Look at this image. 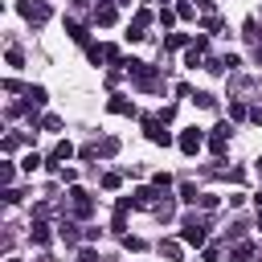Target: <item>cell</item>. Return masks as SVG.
Wrapping results in <instances>:
<instances>
[{
	"mask_svg": "<svg viewBox=\"0 0 262 262\" xmlns=\"http://www.w3.org/2000/svg\"><path fill=\"white\" fill-rule=\"evenodd\" d=\"M41 164H45V156H37V151H29V156L20 160V168H25V172H37Z\"/></svg>",
	"mask_w": 262,
	"mask_h": 262,
	"instance_id": "d4e9b609",
	"label": "cell"
},
{
	"mask_svg": "<svg viewBox=\"0 0 262 262\" xmlns=\"http://www.w3.org/2000/svg\"><path fill=\"white\" fill-rule=\"evenodd\" d=\"M192 102H196L201 111H213V106H217V98H213V94H205V90H196V94H192Z\"/></svg>",
	"mask_w": 262,
	"mask_h": 262,
	"instance_id": "cb8c5ba5",
	"label": "cell"
},
{
	"mask_svg": "<svg viewBox=\"0 0 262 262\" xmlns=\"http://www.w3.org/2000/svg\"><path fill=\"white\" fill-rule=\"evenodd\" d=\"M217 201H221V196H213V192H201V201H196V205H201V209H217Z\"/></svg>",
	"mask_w": 262,
	"mask_h": 262,
	"instance_id": "8d00e7d4",
	"label": "cell"
},
{
	"mask_svg": "<svg viewBox=\"0 0 262 262\" xmlns=\"http://www.w3.org/2000/svg\"><path fill=\"white\" fill-rule=\"evenodd\" d=\"M151 213H156L160 221H172V213H176V201H172V196H164V201H160V205H156Z\"/></svg>",
	"mask_w": 262,
	"mask_h": 262,
	"instance_id": "ffe728a7",
	"label": "cell"
},
{
	"mask_svg": "<svg viewBox=\"0 0 262 262\" xmlns=\"http://www.w3.org/2000/svg\"><path fill=\"white\" fill-rule=\"evenodd\" d=\"M119 184H123V176H119V172H102V188H106V192H115Z\"/></svg>",
	"mask_w": 262,
	"mask_h": 262,
	"instance_id": "83f0119b",
	"label": "cell"
},
{
	"mask_svg": "<svg viewBox=\"0 0 262 262\" xmlns=\"http://www.w3.org/2000/svg\"><path fill=\"white\" fill-rule=\"evenodd\" d=\"M135 25L147 29V25H151V8H135Z\"/></svg>",
	"mask_w": 262,
	"mask_h": 262,
	"instance_id": "d590c367",
	"label": "cell"
},
{
	"mask_svg": "<svg viewBox=\"0 0 262 262\" xmlns=\"http://www.w3.org/2000/svg\"><path fill=\"white\" fill-rule=\"evenodd\" d=\"M156 119H160V123H172V119H176V106H160V115H156Z\"/></svg>",
	"mask_w": 262,
	"mask_h": 262,
	"instance_id": "ab89813d",
	"label": "cell"
},
{
	"mask_svg": "<svg viewBox=\"0 0 262 262\" xmlns=\"http://www.w3.org/2000/svg\"><path fill=\"white\" fill-rule=\"evenodd\" d=\"M119 20V12H115V4H98L94 8V25H102V29H111Z\"/></svg>",
	"mask_w": 262,
	"mask_h": 262,
	"instance_id": "30bf717a",
	"label": "cell"
},
{
	"mask_svg": "<svg viewBox=\"0 0 262 262\" xmlns=\"http://www.w3.org/2000/svg\"><path fill=\"white\" fill-rule=\"evenodd\" d=\"M16 12H20L29 25H45V20H49V4H45V0H20Z\"/></svg>",
	"mask_w": 262,
	"mask_h": 262,
	"instance_id": "3957f363",
	"label": "cell"
},
{
	"mask_svg": "<svg viewBox=\"0 0 262 262\" xmlns=\"http://www.w3.org/2000/svg\"><path fill=\"white\" fill-rule=\"evenodd\" d=\"M78 262H98V250H94V246H86V250H78Z\"/></svg>",
	"mask_w": 262,
	"mask_h": 262,
	"instance_id": "74e56055",
	"label": "cell"
},
{
	"mask_svg": "<svg viewBox=\"0 0 262 262\" xmlns=\"http://www.w3.org/2000/svg\"><path fill=\"white\" fill-rule=\"evenodd\" d=\"M151 184H156V188H164V192H168V188H172V176H168V172H156V176H151Z\"/></svg>",
	"mask_w": 262,
	"mask_h": 262,
	"instance_id": "836d02e7",
	"label": "cell"
},
{
	"mask_svg": "<svg viewBox=\"0 0 262 262\" xmlns=\"http://www.w3.org/2000/svg\"><path fill=\"white\" fill-rule=\"evenodd\" d=\"M229 119H233V123H242V119H250V106H246L242 98H229Z\"/></svg>",
	"mask_w": 262,
	"mask_h": 262,
	"instance_id": "ac0fdd59",
	"label": "cell"
},
{
	"mask_svg": "<svg viewBox=\"0 0 262 262\" xmlns=\"http://www.w3.org/2000/svg\"><path fill=\"white\" fill-rule=\"evenodd\" d=\"M57 176H61L66 184H74V180H78V172H74V168H57Z\"/></svg>",
	"mask_w": 262,
	"mask_h": 262,
	"instance_id": "b9f144b4",
	"label": "cell"
},
{
	"mask_svg": "<svg viewBox=\"0 0 262 262\" xmlns=\"http://www.w3.org/2000/svg\"><path fill=\"white\" fill-rule=\"evenodd\" d=\"M250 258H254V242H246V237H242V242H233L229 262H250Z\"/></svg>",
	"mask_w": 262,
	"mask_h": 262,
	"instance_id": "7c38bea8",
	"label": "cell"
},
{
	"mask_svg": "<svg viewBox=\"0 0 262 262\" xmlns=\"http://www.w3.org/2000/svg\"><path fill=\"white\" fill-rule=\"evenodd\" d=\"M70 156H74V143H70V139H61V143L49 151V164H61V160H70Z\"/></svg>",
	"mask_w": 262,
	"mask_h": 262,
	"instance_id": "2e32d148",
	"label": "cell"
},
{
	"mask_svg": "<svg viewBox=\"0 0 262 262\" xmlns=\"http://www.w3.org/2000/svg\"><path fill=\"white\" fill-rule=\"evenodd\" d=\"M12 176H16V168H12V164H8V160H4V164H0V184H4V188H8V184H12Z\"/></svg>",
	"mask_w": 262,
	"mask_h": 262,
	"instance_id": "4dcf8cb0",
	"label": "cell"
},
{
	"mask_svg": "<svg viewBox=\"0 0 262 262\" xmlns=\"http://www.w3.org/2000/svg\"><path fill=\"white\" fill-rule=\"evenodd\" d=\"M29 237H33L37 246H49V242H53V233H49L45 221H33V225H29Z\"/></svg>",
	"mask_w": 262,
	"mask_h": 262,
	"instance_id": "4fadbf2b",
	"label": "cell"
},
{
	"mask_svg": "<svg viewBox=\"0 0 262 262\" xmlns=\"http://www.w3.org/2000/svg\"><path fill=\"white\" fill-rule=\"evenodd\" d=\"M66 33H70V41H78V45H90V29H86L82 20H66Z\"/></svg>",
	"mask_w": 262,
	"mask_h": 262,
	"instance_id": "8fae6325",
	"label": "cell"
},
{
	"mask_svg": "<svg viewBox=\"0 0 262 262\" xmlns=\"http://www.w3.org/2000/svg\"><path fill=\"white\" fill-rule=\"evenodd\" d=\"M61 237H66V246H78V237H82V233H78V225H74V221H61Z\"/></svg>",
	"mask_w": 262,
	"mask_h": 262,
	"instance_id": "7402d4cb",
	"label": "cell"
},
{
	"mask_svg": "<svg viewBox=\"0 0 262 262\" xmlns=\"http://www.w3.org/2000/svg\"><path fill=\"white\" fill-rule=\"evenodd\" d=\"M160 192H164V188H156V184H139V188L131 192V201H135V209H156V205H160Z\"/></svg>",
	"mask_w": 262,
	"mask_h": 262,
	"instance_id": "52a82bcc",
	"label": "cell"
},
{
	"mask_svg": "<svg viewBox=\"0 0 262 262\" xmlns=\"http://www.w3.org/2000/svg\"><path fill=\"white\" fill-rule=\"evenodd\" d=\"M41 127H45V131H61V115H45Z\"/></svg>",
	"mask_w": 262,
	"mask_h": 262,
	"instance_id": "d6a6232c",
	"label": "cell"
},
{
	"mask_svg": "<svg viewBox=\"0 0 262 262\" xmlns=\"http://www.w3.org/2000/svg\"><path fill=\"white\" fill-rule=\"evenodd\" d=\"M70 213H74L78 221H86V217L94 213V201H90V192H86V188H78V184L70 188Z\"/></svg>",
	"mask_w": 262,
	"mask_h": 262,
	"instance_id": "277c9868",
	"label": "cell"
},
{
	"mask_svg": "<svg viewBox=\"0 0 262 262\" xmlns=\"http://www.w3.org/2000/svg\"><path fill=\"white\" fill-rule=\"evenodd\" d=\"M123 37H127V41H143V37H147V33H143V25H135V20H131V25H127V33H123Z\"/></svg>",
	"mask_w": 262,
	"mask_h": 262,
	"instance_id": "f1b7e54d",
	"label": "cell"
},
{
	"mask_svg": "<svg viewBox=\"0 0 262 262\" xmlns=\"http://www.w3.org/2000/svg\"><path fill=\"white\" fill-rule=\"evenodd\" d=\"M156 20H160L164 29H172V25H176V12H172V8H160V16H156Z\"/></svg>",
	"mask_w": 262,
	"mask_h": 262,
	"instance_id": "1f68e13d",
	"label": "cell"
},
{
	"mask_svg": "<svg viewBox=\"0 0 262 262\" xmlns=\"http://www.w3.org/2000/svg\"><path fill=\"white\" fill-rule=\"evenodd\" d=\"M106 111H111V115H135V102H131L127 94H111V98H106Z\"/></svg>",
	"mask_w": 262,
	"mask_h": 262,
	"instance_id": "9c48e42d",
	"label": "cell"
},
{
	"mask_svg": "<svg viewBox=\"0 0 262 262\" xmlns=\"http://www.w3.org/2000/svg\"><path fill=\"white\" fill-rule=\"evenodd\" d=\"M242 29H246V37H250V41H258V20H254V16H250Z\"/></svg>",
	"mask_w": 262,
	"mask_h": 262,
	"instance_id": "f35d334b",
	"label": "cell"
},
{
	"mask_svg": "<svg viewBox=\"0 0 262 262\" xmlns=\"http://www.w3.org/2000/svg\"><path fill=\"white\" fill-rule=\"evenodd\" d=\"M25 102H29V106H45V102H49L45 86H25Z\"/></svg>",
	"mask_w": 262,
	"mask_h": 262,
	"instance_id": "9a60e30c",
	"label": "cell"
},
{
	"mask_svg": "<svg viewBox=\"0 0 262 262\" xmlns=\"http://www.w3.org/2000/svg\"><path fill=\"white\" fill-rule=\"evenodd\" d=\"M143 135H147V139H151L156 147H168V143H176V139H172V135L164 131V123H160L156 115H147V119H143Z\"/></svg>",
	"mask_w": 262,
	"mask_h": 262,
	"instance_id": "5b68a950",
	"label": "cell"
},
{
	"mask_svg": "<svg viewBox=\"0 0 262 262\" xmlns=\"http://www.w3.org/2000/svg\"><path fill=\"white\" fill-rule=\"evenodd\" d=\"M201 61H205V53H201L196 45H188V49H184V66H188V70H196Z\"/></svg>",
	"mask_w": 262,
	"mask_h": 262,
	"instance_id": "44dd1931",
	"label": "cell"
},
{
	"mask_svg": "<svg viewBox=\"0 0 262 262\" xmlns=\"http://www.w3.org/2000/svg\"><path fill=\"white\" fill-rule=\"evenodd\" d=\"M205 147H209L213 156H225V147H229V123H217V127L209 131V139H205Z\"/></svg>",
	"mask_w": 262,
	"mask_h": 262,
	"instance_id": "8992f818",
	"label": "cell"
},
{
	"mask_svg": "<svg viewBox=\"0 0 262 262\" xmlns=\"http://www.w3.org/2000/svg\"><path fill=\"white\" fill-rule=\"evenodd\" d=\"M160 258H168V262H180V258H184V250H180V242H172V237H164V242H160Z\"/></svg>",
	"mask_w": 262,
	"mask_h": 262,
	"instance_id": "5bb4252c",
	"label": "cell"
},
{
	"mask_svg": "<svg viewBox=\"0 0 262 262\" xmlns=\"http://www.w3.org/2000/svg\"><path fill=\"white\" fill-rule=\"evenodd\" d=\"M123 250L139 254V250H147V242H143V237H131V233H123Z\"/></svg>",
	"mask_w": 262,
	"mask_h": 262,
	"instance_id": "4316f807",
	"label": "cell"
},
{
	"mask_svg": "<svg viewBox=\"0 0 262 262\" xmlns=\"http://www.w3.org/2000/svg\"><path fill=\"white\" fill-rule=\"evenodd\" d=\"M201 258H205V262H221V250H217V246H205V254H201Z\"/></svg>",
	"mask_w": 262,
	"mask_h": 262,
	"instance_id": "60d3db41",
	"label": "cell"
},
{
	"mask_svg": "<svg viewBox=\"0 0 262 262\" xmlns=\"http://www.w3.org/2000/svg\"><path fill=\"white\" fill-rule=\"evenodd\" d=\"M258 229H262V205H258Z\"/></svg>",
	"mask_w": 262,
	"mask_h": 262,
	"instance_id": "bcb514c9",
	"label": "cell"
},
{
	"mask_svg": "<svg viewBox=\"0 0 262 262\" xmlns=\"http://www.w3.org/2000/svg\"><path fill=\"white\" fill-rule=\"evenodd\" d=\"M180 242L192 246V250H205V242H209V225H205V217L188 213V217L180 221Z\"/></svg>",
	"mask_w": 262,
	"mask_h": 262,
	"instance_id": "6da1fadb",
	"label": "cell"
},
{
	"mask_svg": "<svg viewBox=\"0 0 262 262\" xmlns=\"http://www.w3.org/2000/svg\"><path fill=\"white\" fill-rule=\"evenodd\" d=\"M160 4H164V8H168V0H160Z\"/></svg>",
	"mask_w": 262,
	"mask_h": 262,
	"instance_id": "c3c4849f",
	"label": "cell"
},
{
	"mask_svg": "<svg viewBox=\"0 0 262 262\" xmlns=\"http://www.w3.org/2000/svg\"><path fill=\"white\" fill-rule=\"evenodd\" d=\"M258 172H262V156H258Z\"/></svg>",
	"mask_w": 262,
	"mask_h": 262,
	"instance_id": "7dc6e473",
	"label": "cell"
},
{
	"mask_svg": "<svg viewBox=\"0 0 262 262\" xmlns=\"http://www.w3.org/2000/svg\"><path fill=\"white\" fill-rule=\"evenodd\" d=\"M180 201H184V205H196V201H201L196 184H180Z\"/></svg>",
	"mask_w": 262,
	"mask_h": 262,
	"instance_id": "484cf974",
	"label": "cell"
},
{
	"mask_svg": "<svg viewBox=\"0 0 262 262\" xmlns=\"http://www.w3.org/2000/svg\"><path fill=\"white\" fill-rule=\"evenodd\" d=\"M205 70L209 74H225V57H205Z\"/></svg>",
	"mask_w": 262,
	"mask_h": 262,
	"instance_id": "f546056e",
	"label": "cell"
},
{
	"mask_svg": "<svg viewBox=\"0 0 262 262\" xmlns=\"http://www.w3.org/2000/svg\"><path fill=\"white\" fill-rule=\"evenodd\" d=\"M196 8L201 12H213V0H196Z\"/></svg>",
	"mask_w": 262,
	"mask_h": 262,
	"instance_id": "f6af8a7d",
	"label": "cell"
},
{
	"mask_svg": "<svg viewBox=\"0 0 262 262\" xmlns=\"http://www.w3.org/2000/svg\"><path fill=\"white\" fill-rule=\"evenodd\" d=\"M86 57L98 66V61H123L119 57V45H86Z\"/></svg>",
	"mask_w": 262,
	"mask_h": 262,
	"instance_id": "ba28073f",
	"label": "cell"
},
{
	"mask_svg": "<svg viewBox=\"0 0 262 262\" xmlns=\"http://www.w3.org/2000/svg\"><path fill=\"white\" fill-rule=\"evenodd\" d=\"M176 16H180V20H192V4L180 0V4H176Z\"/></svg>",
	"mask_w": 262,
	"mask_h": 262,
	"instance_id": "e575fe53",
	"label": "cell"
},
{
	"mask_svg": "<svg viewBox=\"0 0 262 262\" xmlns=\"http://www.w3.org/2000/svg\"><path fill=\"white\" fill-rule=\"evenodd\" d=\"M205 139H209V135H205L201 127H184V131L176 135V147H180L184 156H196V151L205 147Z\"/></svg>",
	"mask_w": 262,
	"mask_h": 262,
	"instance_id": "7a4b0ae2",
	"label": "cell"
},
{
	"mask_svg": "<svg viewBox=\"0 0 262 262\" xmlns=\"http://www.w3.org/2000/svg\"><path fill=\"white\" fill-rule=\"evenodd\" d=\"M94 151H98V156H102V160H111V156H115V151H119V139H115V135H106V139H102V143H94Z\"/></svg>",
	"mask_w": 262,
	"mask_h": 262,
	"instance_id": "d6986e66",
	"label": "cell"
},
{
	"mask_svg": "<svg viewBox=\"0 0 262 262\" xmlns=\"http://www.w3.org/2000/svg\"><path fill=\"white\" fill-rule=\"evenodd\" d=\"M20 196H25V192H20V188H4V201H8V205H16V201H20Z\"/></svg>",
	"mask_w": 262,
	"mask_h": 262,
	"instance_id": "7bdbcfd3",
	"label": "cell"
},
{
	"mask_svg": "<svg viewBox=\"0 0 262 262\" xmlns=\"http://www.w3.org/2000/svg\"><path fill=\"white\" fill-rule=\"evenodd\" d=\"M192 41H188V33H168L164 37V49H188Z\"/></svg>",
	"mask_w": 262,
	"mask_h": 262,
	"instance_id": "e0dca14e",
	"label": "cell"
},
{
	"mask_svg": "<svg viewBox=\"0 0 262 262\" xmlns=\"http://www.w3.org/2000/svg\"><path fill=\"white\" fill-rule=\"evenodd\" d=\"M250 123H254V127H262V106H254V111H250Z\"/></svg>",
	"mask_w": 262,
	"mask_h": 262,
	"instance_id": "ee69618b",
	"label": "cell"
},
{
	"mask_svg": "<svg viewBox=\"0 0 262 262\" xmlns=\"http://www.w3.org/2000/svg\"><path fill=\"white\" fill-rule=\"evenodd\" d=\"M4 57H8V66H12V70H20V66H25V53H20V45H8V53H4Z\"/></svg>",
	"mask_w": 262,
	"mask_h": 262,
	"instance_id": "603a6c76",
	"label": "cell"
}]
</instances>
